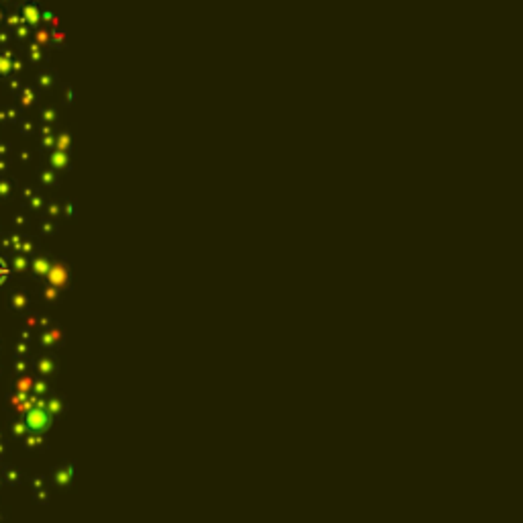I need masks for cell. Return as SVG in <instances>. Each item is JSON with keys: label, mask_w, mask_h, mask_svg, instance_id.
Instances as JSON below:
<instances>
[{"label": "cell", "mask_w": 523, "mask_h": 523, "mask_svg": "<svg viewBox=\"0 0 523 523\" xmlns=\"http://www.w3.org/2000/svg\"><path fill=\"white\" fill-rule=\"evenodd\" d=\"M25 423H27V427L33 429V431H41V429L45 427V423H47V417H45L43 409H39V407L29 409V411H27V417H25Z\"/></svg>", "instance_id": "1"}, {"label": "cell", "mask_w": 523, "mask_h": 523, "mask_svg": "<svg viewBox=\"0 0 523 523\" xmlns=\"http://www.w3.org/2000/svg\"><path fill=\"white\" fill-rule=\"evenodd\" d=\"M10 278V270H8V266H6V262L0 258V286H2L6 280Z\"/></svg>", "instance_id": "2"}]
</instances>
